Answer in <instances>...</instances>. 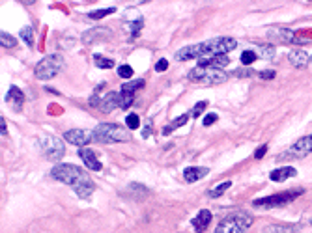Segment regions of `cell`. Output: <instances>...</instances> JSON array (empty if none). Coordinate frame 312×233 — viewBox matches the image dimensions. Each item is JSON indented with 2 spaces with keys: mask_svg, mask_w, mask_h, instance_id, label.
Masks as SVG:
<instances>
[{
  "mask_svg": "<svg viewBox=\"0 0 312 233\" xmlns=\"http://www.w3.org/2000/svg\"><path fill=\"white\" fill-rule=\"evenodd\" d=\"M51 176L56 179V181H62L70 187H79L82 183H88L90 177L84 170H81L79 166L75 164H56L51 170Z\"/></svg>",
  "mask_w": 312,
  "mask_h": 233,
  "instance_id": "cell-1",
  "label": "cell"
},
{
  "mask_svg": "<svg viewBox=\"0 0 312 233\" xmlns=\"http://www.w3.org/2000/svg\"><path fill=\"white\" fill-rule=\"evenodd\" d=\"M129 140L128 129H123L118 123H99L93 129V142L99 144H120Z\"/></svg>",
  "mask_w": 312,
  "mask_h": 233,
  "instance_id": "cell-2",
  "label": "cell"
},
{
  "mask_svg": "<svg viewBox=\"0 0 312 233\" xmlns=\"http://www.w3.org/2000/svg\"><path fill=\"white\" fill-rule=\"evenodd\" d=\"M255 218L248 213H236V215H228L226 218L219 222V226L215 227L213 233H245L248 227L253 226Z\"/></svg>",
  "mask_w": 312,
  "mask_h": 233,
  "instance_id": "cell-3",
  "label": "cell"
},
{
  "mask_svg": "<svg viewBox=\"0 0 312 233\" xmlns=\"http://www.w3.org/2000/svg\"><path fill=\"white\" fill-rule=\"evenodd\" d=\"M66 65V60L62 54H49V56H45L43 60H40L38 62V65H36L34 73H36V79L40 80H51L54 79L62 69H64Z\"/></svg>",
  "mask_w": 312,
  "mask_h": 233,
  "instance_id": "cell-4",
  "label": "cell"
},
{
  "mask_svg": "<svg viewBox=\"0 0 312 233\" xmlns=\"http://www.w3.org/2000/svg\"><path fill=\"white\" fill-rule=\"evenodd\" d=\"M200 45V52L202 58L208 56H228V52L234 51L237 45V41L234 38H213V40L202 41Z\"/></svg>",
  "mask_w": 312,
  "mask_h": 233,
  "instance_id": "cell-5",
  "label": "cell"
},
{
  "mask_svg": "<svg viewBox=\"0 0 312 233\" xmlns=\"http://www.w3.org/2000/svg\"><path fill=\"white\" fill-rule=\"evenodd\" d=\"M189 79L193 82H202V84H223V82L228 80V73L223 71V69L198 65V68L189 71Z\"/></svg>",
  "mask_w": 312,
  "mask_h": 233,
  "instance_id": "cell-6",
  "label": "cell"
},
{
  "mask_svg": "<svg viewBox=\"0 0 312 233\" xmlns=\"http://www.w3.org/2000/svg\"><path fill=\"white\" fill-rule=\"evenodd\" d=\"M303 194V188H295V190H286V192H278L273 194V196H267V198H260L255 199L253 205L258 207V209H271V207H280V205H286L290 202H294L295 198H299Z\"/></svg>",
  "mask_w": 312,
  "mask_h": 233,
  "instance_id": "cell-7",
  "label": "cell"
},
{
  "mask_svg": "<svg viewBox=\"0 0 312 233\" xmlns=\"http://www.w3.org/2000/svg\"><path fill=\"white\" fill-rule=\"evenodd\" d=\"M310 153H312V135H308V137H303L301 140H297L292 148H288L286 151H283V153L277 157V160L303 159V157H306V155H310Z\"/></svg>",
  "mask_w": 312,
  "mask_h": 233,
  "instance_id": "cell-8",
  "label": "cell"
},
{
  "mask_svg": "<svg viewBox=\"0 0 312 233\" xmlns=\"http://www.w3.org/2000/svg\"><path fill=\"white\" fill-rule=\"evenodd\" d=\"M40 148L45 155V159L49 160H60L66 153L64 142L58 140L56 137H43L40 140Z\"/></svg>",
  "mask_w": 312,
  "mask_h": 233,
  "instance_id": "cell-9",
  "label": "cell"
},
{
  "mask_svg": "<svg viewBox=\"0 0 312 233\" xmlns=\"http://www.w3.org/2000/svg\"><path fill=\"white\" fill-rule=\"evenodd\" d=\"M64 140L73 144V146L84 148L90 140H93V131H88V129H71V131L64 132Z\"/></svg>",
  "mask_w": 312,
  "mask_h": 233,
  "instance_id": "cell-10",
  "label": "cell"
},
{
  "mask_svg": "<svg viewBox=\"0 0 312 233\" xmlns=\"http://www.w3.org/2000/svg\"><path fill=\"white\" fill-rule=\"evenodd\" d=\"M267 38L273 43H280V45H288V43H295L297 41L295 32L288 28H269L267 30Z\"/></svg>",
  "mask_w": 312,
  "mask_h": 233,
  "instance_id": "cell-11",
  "label": "cell"
},
{
  "mask_svg": "<svg viewBox=\"0 0 312 233\" xmlns=\"http://www.w3.org/2000/svg\"><path fill=\"white\" fill-rule=\"evenodd\" d=\"M112 36V30L110 28H105V26H93V28L86 30L84 34H82V43L84 45H92V43H98L101 40H107Z\"/></svg>",
  "mask_w": 312,
  "mask_h": 233,
  "instance_id": "cell-12",
  "label": "cell"
},
{
  "mask_svg": "<svg viewBox=\"0 0 312 233\" xmlns=\"http://www.w3.org/2000/svg\"><path fill=\"white\" fill-rule=\"evenodd\" d=\"M79 157L82 159V162L86 164L88 170H93V172H99L103 166H101V162H99V159L96 157V153H93L92 149L88 148H81L79 149Z\"/></svg>",
  "mask_w": 312,
  "mask_h": 233,
  "instance_id": "cell-13",
  "label": "cell"
},
{
  "mask_svg": "<svg viewBox=\"0 0 312 233\" xmlns=\"http://www.w3.org/2000/svg\"><path fill=\"white\" fill-rule=\"evenodd\" d=\"M176 60L178 62H187V60H195V58H202V52H200V45H187L183 47V49H179L178 52H176Z\"/></svg>",
  "mask_w": 312,
  "mask_h": 233,
  "instance_id": "cell-14",
  "label": "cell"
},
{
  "mask_svg": "<svg viewBox=\"0 0 312 233\" xmlns=\"http://www.w3.org/2000/svg\"><path fill=\"white\" fill-rule=\"evenodd\" d=\"M208 174H209V170L208 168H204V166H189V168H185L183 170V179L187 183H195V181H198V179H204Z\"/></svg>",
  "mask_w": 312,
  "mask_h": 233,
  "instance_id": "cell-15",
  "label": "cell"
},
{
  "mask_svg": "<svg viewBox=\"0 0 312 233\" xmlns=\"http://www.w3.org/2000/svg\"><path fill=\"white\" fill-rule=\"evenodd\" d=\"M116 107H120V93L110 91L105 97H101V103H99V110L101 112H112Z\"/></svg>",
  "mask_w": 312,
  "mask_h": 233,
  "instance_id": "cell-16",
  "label": "cell"
},
{
  "mask_svg": "<svg viewBox=\"0 0 312 233\" xmlns=\"http://www.w3.org/2000/svg\"><path fill=\"white\" fill-rule=\"evenodd\" d=\"M6 103L13 108V110H21V108H23V103H24L23 91L19 90L17 86H12L6 95Z\"/></svg>",
  "mask_w": 312,
  "mask_h": 233,
  "instance_id": "cell-17",
  "label": "cell"
},
{
  "mask_svg": "<svg viewBox=\"0 0 312 233\" xmlns=\"http://www.w3.org/2000/svg\"><path fill=\"white\" fill-rule=\"evenodd\" d=\"M209 222H211V213H209L208 209H202V211H198V215L193 218L191 224H193V227L200 233L209 226Z\"/></svg>",
  "mask_w": 312,
  "mask_h": 233,
  "instance_id": "cell-18",
  "label": "cell"
},
{
  "mask_svg": "<svg viewBox=\"0 0 312 233\" xmlns=\"http://www.w3.org/2000/svg\"><path fill=\"white\" fill-rule=\"evenodd\" d=\"M295 176H297V170H295V168L284 166V168L273 170L271 174H269V179H271V181H277V183H283V181H286V179H290V177H295Z\"/></svg>",
  "mask_w": 312,
  "mask_h": 233,
  "instance_id": "cell-19",
  "label": "cell"
},
{
  "mask_svg": "<svg viewBox=\"0 0 312 233\" xmlns=\"http://www.w3.org/2000/svg\"><path fill=\"white\" fill-rule=\"evenodd\" d=\"M228 63H230V58L228 56H208L198 60V65H206V68H215V69L225 68Z\"/></svg>",
  "mask_w": 312,
  "mask_h": 233,
  "instance_id": "cell-20",
  "label": "cell"
},
{
  "mask_svg": "<svg viewBox=\"0 0 312 233\" xmlns=\"http://www.w3.org/2000/svg\"><path fill=\"white\" fill-rule=\"evenodd\" d=\"M288 62L292 63L294 68H305L306 63L310 62V56H308V52L297 49V51H292L288 54Z\"/></svg>",
  "mask_w": 312,
  "mask_h": 233,
  "instance_id": "cell-21",
  "label": "cell"
},
{
  "mask_svg": "<svg viewBox=\"0 0 312 233\" xmlns=\"http://www.w3.org/2000/svg\"><path fill=\"white\" fill-rule=\"evenodd\" d=\"M301 226L299 224H273V226L266 227V233H295L299 231Z\"/></svg>",
  "mask_w": 312,
  "mask_h": 233,
  "instance_id": "cell-22",
  "label": "cell"
},
{
  "mask_svg": "<svg viewBox=\"0 0 312 233\" xmlns=\"http://www.w3.org/2000/svg\"><path fill=\"white\" fill-rule=\"evenodd\" d=\"M96 190V185H93L92 181H88V183H82V185H79V187L73 188V192L79 196V198H90L92 196V192Z\"/></svg>",
  "mask_w": 312,
  "mask_h": 233,
  "instance_id": "cell-23",
  "label": "cell"
},
{
  "mask_svg": "<svg viewBox=\"0 0 312 233\" xmlns=\"http://www.w3.org/2000/svg\"><path fill=\"white\" fill-rule=\"evenodd\" d=\"M187 120H189V116H187V114H181V116H178L176 120L170 121V123H168V125L165 127V129H163V135L167 137V135H170L172 131H176L178 127H183L185 123H187Z\"/></svg>",
  "mask_w": 312,
  "mask_h": 233,
  "instance_id": "cell-24",
  "label": "cell"
},
{
  "mask_svg": "<svg viewBox=\"0 0 312 233\" xmlns=\"http://www.w3.org/2000/svg\"><path fill=\"white\" fill-rule=\"evenodd\" d=\"M256 56L264 58V60H271V58H275V47L273 45H260L258 47Z\"/></svg>",
  "mask_w": 312,
  "mask_h": 233,
  "instance_id": "cell-25",
  "label": "cell"
},
{
  "mask_svg": "<svg viewBox=\"0 0 312 233\" xmlns=\"http://www.w3.org/2000/svg\"><path fill=\"white\" fill-rule=\"evenodd\" d=\"M230 187H232V183H230V181H223L221 185H217L215 188H211V190H209L208 194L211 196V198H221V196H223V194H225Z\"/></svg>",
  "mask_w": 312,
  "mask_h": 233,
  "instance_id": "cell-26",
  "label": "cell"
},
{
  "mask_svg": "<svg viewBox=\"0 0 312 233\" xmlns=\"http://www.w3.org/2000/svg\"><path fill=\"white\" fill-rule=\"evenodd\" d=\"M116 8H103V10H93V12L88 13V17L93 19V21H99V19L107 17V15H110V13H114Z\"/></svg>",
  "mask_w": 312,
  "mask_h": 233,
  "instance_id": "cell-27",
  "label": "cell"
},
{
  "mask_svg": "<svg viewBox=\"0 0 312 233\" xmlns=\"http://www.w3.org/2000/svg\"><path fill=\"white\" fill-rule=\"evenodd\" d=\"M0 45L4 47V49H13V47L17 45V40H15L12 34L2 32V34H0Z\"/></svg>",
  "mask_w": 312,
  "mask_h": 233,
  "instance_id": "cell-28",
  "label": "cell"
},
{
  "mask_svg": "<svg viewBox=\"0 0 312 233\" xmlns=\"http://www.w3.org/2000/svg\"><path fill=\"white\" fill-rule=\"evenodd\" d=\"M144 86V80L139 79V80H133V82H123L121 86V91H128V93H135L137 90H140Z\"/></svg>",
  "mask_w": 312,
  "mask_h": 233,
  "instance_id": "cell-29",
  "label": "cell"
},
{
  "mask_svg": "<svg viewBox=\"0 0 312 233\" xmlns=\"http://www.w3.org/2000/svg\"><path fill=\"white\" fill-rule=\"evenodd\" d=\"M93 62H96V65H98L99 69H110V68H114V62H112L110 58H103L101 54H96V56H93Z\"/></svg>",
  "mask_w": 312,
  "mask_h": 233,
  "instance_id": "cell-30",
  "label": "cell"
},
{
  "mask_svg": "<svg viewBox=\"0 0 312 233\" xmlns=\"http://www.w3.org/2000/svg\"><path fill=\"white\" fill-rule=\"evenodd\" d=\"M21 38H23V41L26 43L28 47H34V30L30 28V26H24V28H21Z\"/></svg>",
  "mask_w": 312,
  "mask_h": 233,
  "instance_id": "cell-31",
  "label": "cell"
},
{
  "mask_svg": "<svg viewBox=\"0 0 312 233\" xmlns=\"http://www.w3.org/2000/svg\"><path fill=\"white\" fill-rule=\"evenodd\" d=\"M135 101V93H128V91H120V108H129Z\"/></svg>",
  "mask_w": 312,
  "mask_h": 233,
  "instance_id": "cell-32",
  "label": "cell"
},
{
  "mask_svg": "<svg viewBox=\"0 0 312 233\" xmlns=\"http://www.w3.org/2000/svg\"><path fill=\"white\" fill-rule=\"evenodd\" d=\"M256 52H253V51H243V54H241V63L243 65H251V63H255V60H256Z\"/></svg>",
  "mask_w": 312,
  "mask_h": 233,
  "instance_id": "cell-33",
  "label": "cell"
},
{
  "mask_svg": "<svg viewBox=\"0 0 312 233\" xmlns=\"http://www.w3.org/2000/svg\"><path fill=\"white\" fill-rule=\"evenodd\" d=\"M118 75H120L121 79H131L133 77V68L128 65V63H123V65L118 68Z\"/></svg>",
  "mask_w": 312,
  "mask_h": 233,
  "instance_id": "cell-34",
  "label": "cell"
},
{
  "mask_svg": "<svg viewBox=\"0 0 312 233\" xmlns=\"http://www.w3.org/2000/svg\"><path fill=\"white\" fill-rule=\"evenodd\" d=\"M129 28H131V40H135V38L139 36L140 28H142V19H139V21H131V23H129Z\"/></svg>",
  "mask_w": 312,
  "mask_h": 233,
  "instance_id": "cell-35",
  "label": "cell"
},
{
  "mask_svg": "<svg viewBox=\"0 0 312 233\" xmlns=\"http://www.w3.org/2000/svg\"><path fill=\"white\" fill-rule=\"evenodd\" d=\"M126 125H128L129 129H139V125H140L139 116H137V114H129L128 118H126Z\"/></svg>",
  "mask_w": 312,
  "mask_h": 233,
  "instance_id": "cell-36",
  "label": "cell"
},
{
  "mask_svg": "<svg viewBox=\"0 0 312 233\" xmlns=\"http://www.w3.org/2000/svg\"><path fill=\"white\" fill-rule=\"evenodd\" d=\"M206 107H208V103H206V101H200V103L197 105V107L193 108V116H195V118H198V116H200V114L204 112V108H206Z\"/></svg>",
  "mask_w": 312,
  "mask_h": 233,
  "instance_id": "cell-37",
  "label": "cell"
},
{
  "mask_svg": "<svg viewBox=\"0 0 312 233\" xmlns=\"http://www.w3.org/2000/svg\"><path fill=\"white\" fill-rule=\"evenodd\" d=\"M215 121H217V114H208V116H206V118H204V121H202V125L204 127H209V125H213Z\"/></svg>",
  "mask_w": 312,
  "mask_h": 233,
  "instance_id": "cell-38",
  "label": "cell"
},
{
  "mask_svg": "<svg viewBox=\"0 0 312 233\" xmlns=\"http://www.w3.org/2000/svg\"><path fill=\"white\" fill-rule=\"evenodd\" d=\"M167 68H168V60H165V58H161V60L155 63V71H157V73H163V71H167Z\"/></svg>",
  "mask_w": 312,
  "mask_h": 233,
  "instance_id": "cell-39",
  "label": "cell"
},
{
  "mask_svg": "<svg viewBox=\"0 0 312 233\" xmlns=\"http://www.w3.org/2000/svg\"><path fill=\"white\" fill-rule=\"evenodd\" d=\"M258 77H260V79H264V80H271V79H275V71H273V69L260 71V73H258Z\"/></svg>",
  "mask_w": 312,
  "mask_h": 233,
  "instance_id": "cell-40",
  "label": "cell"
},
{
  "mask_svg": "<svg viewBox=\"0 0 312 233\" xmlns=\"http://www.w3.org/2000/svg\"><path fill=\"white\" fill-rule=\"evenodd\" d=\"M266 153H267V146H262V148H258L255 151V159H262Z\"/></svg>",
  "mask_w": 312,
  "mask_h": 233,
  "instance_id": "cell-41",
  "label": "cell"
},
{
  "mask_svg": "<svg viewBox=\"0 0 312 233\" xmlns=\"http://www.w3.org/2000/svg\"><path fill=\"white\" fill-rule=\"evenodd\" d=\"M150 132H151V123L148 121V123H146V127L142 129V138H148V137H150Z\"/></svg>",
  "mask_w": 312,
  "mask_h": 233,
  "instance_id": "cell-42",
  "label": "cell"
},
{
  "mask_svg": "<svg viewBox=\"0 0 312 233\" xmlns=\"http://www.w3.org/2000/svg\"><path fill=\"white\" fill-rule=\"evenodd\" d=\"M8 132V129H6V121H4V118H0V135L4 137Z\"/></svg>",
  "mask_w": 312,
  "mask_h": 233,
  "instance_id": "cell-43",
  "label": "cell"
},
{
  "mask_svg": "<svg viewBox=\"0 0 312 233\" xmlns=\"http://www.w3.org/2000/svg\"><path fill=\"white\" fill-rule=\"evenodd\" d=\"M234 75H237V77H248V75H253V71H248V69H243V71H236Z\"/></svg>",
  "mask_w": 312,
  "mask_h": 233,
  "instance_id": "cell-44",
  "label": "cell"
},
{
  "mask_svg": "<svg viewBox=\"0 0 312 233\" xmlns=\"http://www.w3.org/2000/svg\"><path fill=\"white\" fill-rule=\"evenodd\" d=\"M310 63H312V56H310Z\"/></svg>",
  "mask_w": 312,
  "mask_h": 233,
  "instance_id": "cell-45",
  "label": "cell"
},
{
  "mask_svg": "<svg viewBox=\"0 0 312 233\" xmlns=\"http://www.w3.org/2000/svg\"><path fill=\"white\" fill-rule=\"evenodd\" d=\"M310 224H312V220H310Z\"/></svg>",
  "mask_w": 312,
  "mask_h": 233,
  "instance_id": "cell-46",
  "label": "cell"
}]
</instances>
